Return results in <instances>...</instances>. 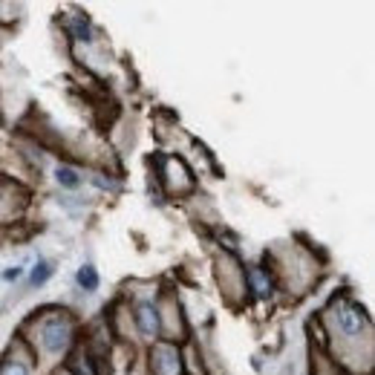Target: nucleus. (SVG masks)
I'll use <instances>...</instances> for the list:
<instances>
[{"label": "nucleus", "mask_w": 375, "mask_h": 375, "mask_svg": "<svg viewBox=\"0 0 375 375\" xmlns=\"http://www.w3.org/2000/svg\"><path fill=\"white\" fill-rule=\"evenodd\" d=\"M318 324L324 329V355L332 364L350 375H358L355 361H361L358 367L364 369L372 367V315L350 289L335 292L326 300Z\"/></svg>", "instance_id": "f257e3e1"}, {"label": "nucleus", "mask_w": 375, "mask_h": 375, "mask_svg": "<svg viewBox=\"0 0 375 375\" xmlns=\"http://www.w3.org/2000/svg\"><path fill=\"white\" fill-rule=\"evenodd\" d=\"M18 338L32 350L35 361H49L55 367L67 364L81 340V321L67 306H41L23 318Z\"/></svg>", "instance_id": "f03ea898"}, {"label": "nucleus", "mask_w": 375, "mask_h": 375, "mask_svg": "<svg viewBox=\"0 0 375 375\" xmlns=\"http://www.w3.org/2000/svg\"><path fill=\"white\" fill-rule=\"evenodd\" d=\"M153 179L162 188L165 199H188L197 191V173L176 153H156L153 159Z\"/></svg>", "instance_id": "7ed1b4c3"}, {"label": "nucleus", "mask_w": 375, "mask_h": 375, "mask_svg": "<svg viewBox=\"0 0 375 375\" xmlns=\"http://www.w3.org/2000/svg\"><path fill=\"white\" fill-rule=\"evenodd\" d=\"M214 277L228 306L245 303V263L234 252H223L214 260Z\"/></svg>", "instance_id": "20e7f679"}, {"label": "nucleus", "mask_w": 375, "mask_h": 375, "mask_svg": "<svg viewBox=\"0 0 375 375\" xmlns=\"http://www.w3.org/2000/svg\"><path fill=\"white\" fill-rule=\"evenodd\" d=\"M147 375H188L182 343L173 340H153L145 347Z\"/></svg>", "instance_id": "39448f33"}, {"label": "nucleus", "mask_w": 375, "mask_h": 375, "mask_svg": "<svg viewBox=\"0 0 375 375\" xmlns=\"http://www.w3.org/2000/svg\"><path fill=\"white\" fill-rule=\"evenodd\" d=\"M130 321H133V335L145 343L162 340V318H159V303H156V295L150 297H139L130 303Z\"/></svg>", "instance_id": "423d86ee"}, {"label": "nucleus", "mask_w": 375, "mask_h": 375, "mask_svg": "<svg viewBox=\"0 0 375 375\" xmlns=\"http://www.w3.org/2000/svg\"><path fill=\"white\" fill-rule=\"evenodd\" d=\"M277 295V280L266 263L245 266V300L269 303Z\"/></svg>", "instance_id": "0eeeda50"}, {"label": "nucleus", "mask_w": 375, "mask_h": 375, "mask_svg": "<svg viewBox=\"0 0 375 375\" xmlns=\"http://www.w3.org/2000/svg\"><path fill=\"white\" fill-rule=\"evenodd\" d=\"M35 355L26 343L15 335V340L9 343V350L0 355V375H35Z\"/></svg>", "instance_id": "6e6552de"}, {"label": "nucleus", "mask_w": 375, "mask_h": 375, "mask_svg": "<svg viewBox=\"0 0 375 375\" xmlns=\"http://www.w3.org/2000/svg\"><path fill=\"white\" fill-rule=\"evenodd\" d=\"M61 26H64V32L70 41L75 44H92L96 41V26L87 18V12H73V15H64L61 18Z\"/></svg>", "instance_id": "1a4fd4ad"}, {"label": "nucleus", "mask_w": 375, "mask_h": 375, "mask_svg": "<svg viewBox=\"0 0 375 375\" xmlns=\"http://www.w3.org/2000/svg\"><path fill=\"white\" fill-rule=\"evenodd\" d=\"M26 205V197L20 194L18 182L12 179H0V220H12V216H18V208Z\"/></svg>", "instance_id": "9d476101"}, {"label": "nucleus", "mask_w": 375, "mask_h": 375, "mask_svg": "<svg viewBox=\"0 0 375 375\" xmlns=\"http://www.w3.org/2000/svg\"><path fill=\"white\" fill-rule=\"evenodd\" d=\"M52 179L55 185L61 188V191H78V188L84 185V171L78 165H70V162H58L55 171H52Z\"/></svg>", "instance_id": "9b49d317"}, {"label": "nucleus", "mask_w": 375, "mask_h": 375, "mask_svg": "<svg viewBox=\"0 0 375 375\" xmlns=\"http://www.w3.org/2000/svg\"><path fill=\"white\" fill-rule=\"evenodd\" d=\"M75 286H78L84 295L99 292V286H102V274H99V269L92 266V263H81V266L75 269Z\"/></svg>", "instance_id": "f8f14e48"}, {"label": "nucleus", "mask_w": 375, "mask_h": 375, "mask_svg": "<svg viewBox=\"0 0 375 375\" xmlns=\"http://www.w3.org/2000/svg\"><path fill=\"white\" fill-rule=\"evenodd\" d=\"M52 274H55V263L47 260V257H38V260L32 263V269H29V286H32V289L47 286Z\"/></svg>", "instance_id": "ddd939ff"}, {"label": "nucleus", "mask_w": 375, "mask_h": 375, "mask_svg": "<svg viewBox=\"0 0 375 375\" xmlns=\"http://www.w3.org/2000/svg\"><path fill=\"white\" fill-rule=\"evenodd\" d=\"M23 274H26L23 266H6L0 271V280H4V283H18V280H23Z\"/></svg>", "instance_id": "4468645a"}, {"label": "nucleus", "mask_w": 375, "mask_h": 375, "mask_svg": "<svg viewBox=\"0 0 375 375\" xmlns=\"http://www.w3.org/2000/svg\"><path fill=\"white\" fill-rule=\"evenodd\" d=\"M52 375H75V372H73L67 364H61V367H55V369H52Z\"/></svg>", "instance_id": "2eb2a0df"}]
</instances>
